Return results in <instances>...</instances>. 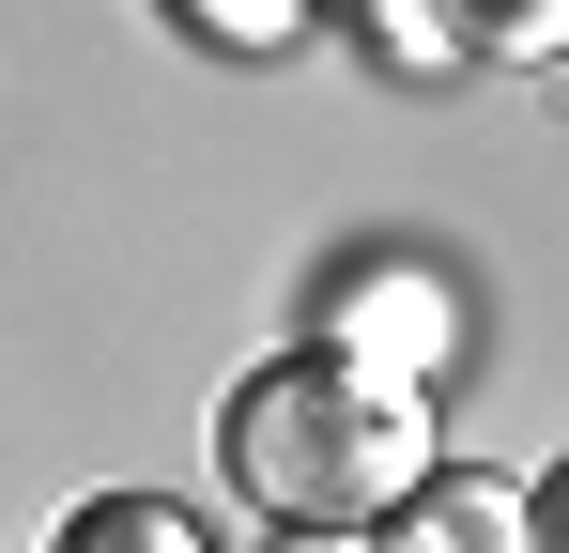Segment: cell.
I'll return each mask as SVG.
<instances>
[{
	"mask_svg": "<svg viewBox=\"0 0 569 553\" xmlns=\"http://www.w3.org/2000/svg\"><path fill=\"white\" fill-rule=\"evenodd\" d=\"M523 523H539V553H569V461L539 476V492H523Z\"/></svg>",
	"mask_w": 569,
	"mask_h": 553,
	"instance_id": "7",
	"label": "cell"
},
{
	"mask_svg": "<svg viewBox=\"0 0 569 553\" xmlns=\"http://www.w3.org/2000/svg\"><path fill=\"white\" fill-rule=\"evenodd\" d=\"M216 476L278 523V539H370L431 492V400L355 354H278L216 400Z\"/></svg>",
	"mask_w": 569,
	"mask_h": 553,
	"instance_id": "1",
	"label": "cell"
},
{
	"mask_svg": "<svg viewBox=\"0 0 569 553\" xmlns=\"http://www.w3.org/2000/svg\"><path fill=\"white\" fill-rule=\"evenodd\" d=\"M339 16L370 31L385 62H462V47H447V0H339Z\"/></svg>",
	"mask_w": 569,
	"mask_h": 553,
	"instance_id": "5",
	"label": "cell"
},
{
	"mask_svg": "<svg viewBox=\"0 0 569 553\" xmlns=\"http://www.w3.org/2000/svg\"><path fill=\"white\" fill-rule=\"evenodd\" d=\"M323 354L385 369V384H431V369H447V292H431L416 262H385V276H339V292H323Z\"/></svg>",
	"mask_w": 569,
	"mask_h": 553,
	"instance_id": "2",
	"label": "cell"
},
{
	"mask_svg": "<svg viewBox=\"0 0 569 553\" xmlns=\"http://www.w3.org/2000/svg\"><path fill=\"white\" fill-rule=\"evenodd\" d=\"M47 553H200L186 507H154V492H93V507H62V539Z\"/></svg>",
	"mask_w": 569,
	"mask_h": 553,
	"instance_id": "3",
	"label": "cell"
},
{
	"mask_svg": "<svg viewBox=\"0 0 569 553\" xmlns=\"http://www.w3.org/2000/svg\"><path fill=\"white\" fill-rule=\"evenodd\" d=\"M170 16H186L200 47H292V16H308V0H170Z\"/></svg>",
	"mask_w": 569,
	"mask_h": 553,
	"instance_id": "6",
	"label": "cell"
},
{
	"mask_svg": "<svg viewBox=\"0 0 569 553\" xmlns=\"http://www.w3.org/2000/svg\"><path fill=\"white\" fill-rule=\"evenodd\" d=\"M447 47H462V62H555L569 0H447Z\"/></svg>",
	"mask_w": 569,
	"mask_h": 553,
	"instance_id": "4",
	"label": "cell"
}]
</instances>
